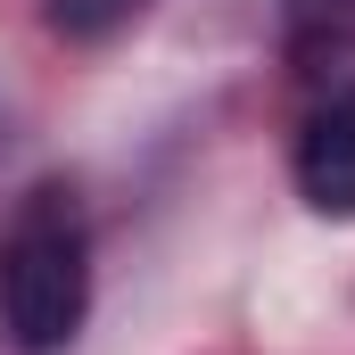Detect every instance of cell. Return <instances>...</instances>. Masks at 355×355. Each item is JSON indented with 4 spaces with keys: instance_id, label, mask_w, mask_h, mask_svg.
<instances>
[{
    "instance_id": "cell-1",
    "label": "cell",
    "mask_w": 355,
    "mask_h": 355,
    "mask_svg": "<svg viewBox=\"0 0 355 355\" xmlns=\"http://www.w3.org/2000/svg\"><path fill=\"white\" fill-rule=\"evenodd\" d=\"M83 314H91L83 207H75V190L42 182L0 232V331L25 355H58V347H75Z\"/></svg>"
},
{
    "instance_id": "cell-2",
    "label": "cell",
    "mask_w": 355,
    "mask_h": 355,
    "mask_svg": "<svg viewBox=\"0 0 355 355\" xmlns=\"http://www.w3.org/2000/svg\"><path fill=\"white\" fill-rule=\"evenodd\" d=\"M289 182L314 215L355 223V107L339 99H314L306 124H297V149H289Z\"/></svg>"
}]
</instances>
